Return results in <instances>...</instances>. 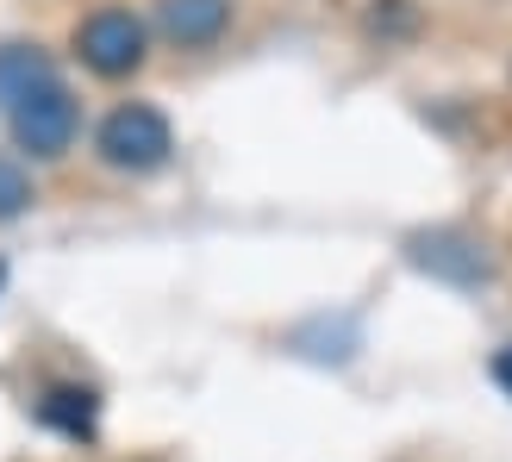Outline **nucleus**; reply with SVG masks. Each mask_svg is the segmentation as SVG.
Masks as SVG:
<instances>
[{
	"label": "nucleus",
	"instance_id": "obj_2",
	"mask_svg": "<svg viewBox=\"0 0 512 462\" xmlns=\"http://www.w3.org/2000/svg\"><path fill=\"white\" fill-rule=\"evenodd\" d=\"M7 125H13V144L25 150V157L57 163L63 150L75 144V132H82V107H75V94L63 82H44V88H32L25 100H13Z\"/></svg>",
	"mask_w": 512,
	"mask_h": 462
},
{
	"label": "nucleus",
	"instance_id": "obj_5",
	"mask_svg": "<svg viewBox=\"0 0 512 462\" xmlns=\"http://www.w3.org/2000/svg\"><path fill=\"white\" fill-rule=\"evenodd\" d=\"M413 263L456 281V288H475V281L488 275V256H481L463 231H425V238H413Z\"/></svg>",
	"mask_w": 512,
	"mask_h": 462
},
{
	"label": "nucleus",
	"instance_id": "obj_1",
	"mask_svg": "<svg viewBox=\"0 0 512 462\" xmlns=\"http://www.w3.org/2000/svg\"><path fill=\"white\" fill-rule=\"evenodd\" d=\"M94 150H100V163H107V169L150 175V169H163V163H169L175 132H169V119L150 107V100H125V107H113L107 119H100Z\"/></svg>",
	"mask_w": 512,
	"mask_h": 462
},
{
	"label": "nucleus",
	"instance_id": "obj_8",
	"mask_svg": "<svg viewBox=\"0 0 512 462\" xmlns=\"http://www.w3.org/2000/svg\"><path fill=\"white\" fill-rule=\"evenodd\" d=\"M25 207H32V175L13 157H0V219H19Z\"/></svg>",
	"mask_w": 512,
	"mask_h": 462
},
{
	"label": "nucleus",
	"instance_id": "obj_3",
	"mask_svg": "<svg viewBox=\"0 0 512 462\" xmlns=\"http://www.w3.org/2000/svg\"><path fill=\"white\" fill-rule=\"evenodd\" d=\"M144 44H150V32L132 7H94L75 25V57L94 75H107V82H119V75H132L144 63Z\"/></svg>",
	"mask_w": 512,
	"mask_h": 462
},
{
	"label": "nucleus",
	"instance_id": "obj_7",
	"mask_svg": "<svg viewBox=\"0 0 512 462\" xmlns=\"http://www.w3.org/2000/svg\"><path fill=\"white\" fill-rule=\"evenodd\" d=\"M44 82H57V69H50L38 44H0V107H13Z\"/></svg>",
	"mask_w": 512,
	"mask_h": 462
},
{
	"label": "nucleus",
	"instance_id": "obj_10",
	"mask_svg": "<svg viewBox=\"0 0 512 462\" xmlns=\"http://www.w3.org/2000/svg\"><path fill=\"white\" fill-rule=\"evenodd\" d=\"M0 281H7V269H0Z\"/></svg>",
	"mask_w": 512,
	"mask_h": 462
},
{
	"label": "nucleus",
	"instance_id": "obj_6",
	"mask_svg": "<svg viewBox=\"0 0 512 462\" xmlns=\"http://www.w3.org/2000/svg\"><path fill=\"white\" fill-rule=\"evenodd\" d=\"M38 419H44L50 431H63L69 444H88L94 431H100V400H94L88 388H50V394L38 400Z\"/></svg>",
	"mask_w": 512,
	"mask_h": 462
},
{
	"label": "nucleus",
	"instance_id": "obj_4",
	"mask_svg": "<svg viewBox=\"0 0 512 462\" xmlns=\"http://www.w3.org/2000/svg\"><path fill=\"white\" fill-rule=\"evenodd\" d=\"M232 25V0H157V32L175 50H207Z\"/></svg>",
	"mask_w": 512,
	"mask_h": 462
},
{
	"label": "nucleus",
	"instance_id": "obj_9",
	"mask_svg": "<svg viewBox=\"0 0 512 462\" xmlns=\"http://www.w3.org/2000/svg\"><path fill=\"white\" fill-rule=\"evenodd\" d=\"M494 381H500V394L512 400V344H506V350L494 356Z\"/></svg>",
	"mask_w": 512,
	"mask_h": 462
}]
</instances>
